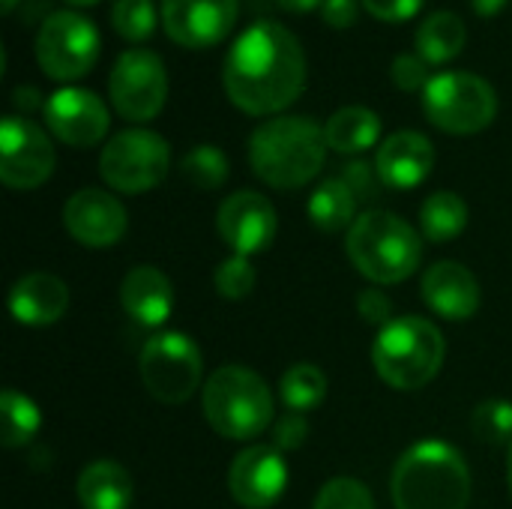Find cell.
<instances>
[{
	"label": "cell",
	"mask_w": 512,
	"mask_h": 509,
	"mask_svg": "<svg viewBox=\"0 0 512 509\" xmlns=\"http://www.w3.org/2000/svg\"><path fill=\"white\" fill-rule=\"evenodd\" d=\"M312 509H375V498L360 480L336 477L321 486Z\"/></svg>",
	"instance_id": "4dcf8cb0"
},
{
	"label": "cell",
	"mask_w": 512,
	"mask_h": 509,
	"mask_svg": "<svg viewBox=\"0 0 512 509\" xmlns=\"http://www.w3.org/2000/svg\"><path fill=\"white\" fill-rule=\"evenodd\" d=\"M324 135L336 153H363L378 141L381 117L366 105H345L324 123Z\"/></svg>",
	"instance_id": "cb8c5ba5"
},
{
	"label": "cell",
	"mask_w": 512,
	"mask_h": 509,
	"mask_svg": "<svg viewBox=\"0 0 512 509\" xmlns=\"http://www.w3.org/2000/svg\"><path fill=\"white\" fill-rule=\"evenodd\" d=\"M423 300L447 321H468L480 309V282L459 261H438L423 273Z\"/></svg>",
	"instance_id": "d6986e66"
},
{
	"label": "cell",
	"mask_w": 512,
	"mask_h": 509,
	"mask_svg": "<svg viewBox=\"0 0 512 509\" xmlns=\"http://www.w3.org/2000/svg\"><path fill=\"white\" fill-rule=\"evenodd\" d=\"M228 486L240 507L270 509L288 486V465L276 447L255 444L234 459Z\"/></svg>",
	"instance_id": "2e32d148"
},
{
	"label": "cell",
	"mask_w": 512,
	"mask_h": 509,
	"mask_svg": "<svg viewBox=\"0 0 512 509\" xmlns=\"http://www.w3.org/2000/svg\"><path fill=\"white\" fill-rule=\"evenodd\" d=\"M204 417L222 438H258L273 420V393L267 381L252 369L222 366L207 378Z\"/></svg>",
	"instance_id": "8992f818"
},
{
	"label": "cell",
	"mask_w": 512,
	"mask_h": 509,
	"mask_svg": "<svg viewBox=\"0 0 512 509\" xmlns=\"http://www.w3.org/2000/svg\"><path fill=\"white\" fill-rule=\"evenodd\" d=\"M390 492L396 509H465L471 501V471L456 447L420 441L399 456Z\"/></svg>",
	"instance_id": "3957f363"
},
{
	"label": "cell",
	"mask_w": 512,
	"mask_h": 509,
	"mask_svg": "<svg viewBox=\"0 0 512 509\" xmlns=\"http://www.w3.org/2000/svg\"><path fill=\"white\" fill-rule=\"evenodd\" d=\"M255 279H258V273L252 267V261L243 258V255H231L228 261H222L216 267L213 285H216L219 297H225V300H243V297L252 294Z\"/></svg>",
	"instance_id": "d6a6232c"
},
{
	"label": "cell",
	"mask_w": 512,
	"mask_h": 509,
	"mask_svg": "<svg viewBox=\"0 0 512 509\" xmlns=\"http://www.w3.org/2000/svg\"><path fill=\"white\" fill-rule=\"evenodd\" d=\"M345 246L351 264L375 285H399L423 261V237L390 210L360 213Z\"/></svg>",
	"instance_id": "277c9868"
},
{
	"label": "cell",
	"mask_w": 512,
	"mask_h": 509,
	"mask_svg": "<svg viewBox=\"0 0 512 509\" xmlns=\"http://www.w3.org/2000/svg\"><path fill=\"white\" fill-rule=\"evenodd\" d=\"M423 111L441 132L474 135L495 120L498 93L474 72H441L423 90Z\"/></svg>",
	"instance_id": "52a82bcc"
},
{
	"label": "cell",
	"mask_w": 512,
	"mask_h": 509,
	"mask_svg": "<svg viewBox=\"0 0 512 509\" xmlns=\"http://www.w3.org/2000/svg\"><path fill=\"white\" fill-rule=\"evenodd\" d=\"M375 168L384 186L390 189H414L435 168V147L417 129H402L384 138L375 156Z\"/></svg>",
	"instance_id": "ac0fdd59"
},
{
	"label": "cell",
	"mask_w": 512,
	"mask_h": 509,
	"mask_svg": "<svg viewBox=\"0 0 512 509\" xmlns=\"http://www.w3.org/2000/svg\"><path fill=\"white\" fill-rule=\"evenodd\" d=\"M306 210L315 228H321L324 234H336L357 222V195L348 189L342 177H330L318 183Z\"/></svg>",
	"instance_id": "d4e9b609"
},
{
	"label": "cell",
	"mask_w": 512,
	"mask_h": 509,
	"mask_svg": "<svg viewBox=\"0 0 512 509\" xmlns=\"http://www.w3.org/2000/svg\"><path fill=\"white\" fill-rule=\"evenodd\" d=\"M342 180L348 183V189L357 195V201H375L378 198V189H381V177H378V168L363 162V159H354L342 168Z\"/></svg>",
	"instance_id": "e575fe53"
},
{
	"label": "cell",
	"mask_w": 512,
	"mask_h": 509,
	"mask_svg": "<svg viewBox=\"0 0 512 509\" xmlns=\"http://www.w3.org/2000/svg\"><path fill=\"white\" fill-rule=\"evenodd\" d=\"M447 345L441 330L426 318H396L381 327L372 363L384 384L393 390H420L426 387L444 363Z\"/></svg>",
	"instance_id": "5b68a950"
},
{
	"label": "cell",
	"mask_w": 512,
	"mask_h": 509,
	"mask_svg": "<svg viewBox=\"0 0 512 509\" xmlns=\"http://www.w3.org/2000/svg\"><path fill=\"white\" fill-rule=\"evenodd\" d=\"M144 390L162 405H183L201 387V351L183 333H156L138 357Z\"/></svg>",
	"instance_id": "30bf717a"
},
{
	"label": "cell",
	"mask_w": 512,
	"mask_h": 509,
	"mask_svg": "<svg viewBox=\"0 0 512 509\" xmlns=\"http://www.w3.org/2000/svg\"><path fill=\"white\" fill-rule=\"evenodd\" d=\"M66 3H72V6H93L96 0H66Z\"/></svg>",
	"instance_id": "ee69618b"
},
{
	"label": "cell",
	"mask_w": 512,
	"mask_h": 509,
	"mask_svg": "<svg viewBox=\"0 0 512 509\" xmlns=\"http://www.w3.org/2000/svg\"><path fill=\"white\" fill-rule=\"evenodd\" d=\"M216 225H219L222 240L234 249V255H243V258L264 252L273 243L276 228H279L273 204L252 189L228 195L216 213Z\"/></svg>",
	"instance_id": "9a60e30c"
},
{
	"label": "cell",
	"mask_w": 512,
	"mask_h": 509,
	"mask_svg": "<svg viewBox=\"0 0 512 509\" xmlns=\"http://www.w3.org/2000/svg\"><path fill=\"white\" fill-rule=\"evenodd\" d=\"M18 6V0H3V12H12Z\"/></svg>",
	"instance_id": "7bdbcfd3"
},
{
	"label": "cell",
	"mask_w": 512,
	"mask_h": 509,
	"mask_svg": "<svg viewBox=\"0 0 512 509\" xmlns=\"http://www.w3.org/2000/svg\"><path fill=\"white\" fill-rule=\"evenodd\" d=\"M468 225V204L456 192H435L420 207L423 237L432 243H447L459 237Z\"/></svg>",
	"instance_id": "484cf974"
},
{
	"label": "cell",
	"mask_w": 512,
	"mask_h": 509,
	"mask_svg": "<svg viewBox=\"0 0 512 509\" xmlns=\"http://www.w3.org/2000/svg\"><path fill=\"white\" fill-rule=\"evenodd\" d=\"M327 135L312 117L288 114L261 123L249 138V165L273 189H300L327 159Z\"/></svg>",
	"instance_id": "7a4b0ae2"
},
{
	"label": "cell",
	"mask_w": 512,
	"mask_h": 509,
	"mask_svg": "<svg viewBox=\"0 0 512 509\" xmlns=\"http://www.w3.org/2000/svg\"><path fill=\"white\" fill-rule=\"evenodd\" d=\"M357 312L366 324H375V327H387L393 318V303L384 291L378 288H366L360 297H357Z\"/></svg>",
	"instance_id": "8d00e7d4"
},
{
	"label": "cell",
	"mask_w": 512,
	"mask_h": 509,
	"mask_svg": "<svg viewBox=\"0 0 512 509\" xmlns=\"http://www.w3.org/2000/svg\"><path fill=\"white\" fill-rule=\"evenodd\" d=\"M507 477H510V492H512V447H510V465H507Z\"/></svg>",
	"instance_id": "f6af8a7d"
},
{
	"label": "cell",
	"mask_w": 512,
	"mask_h": 509,
	"mask_svg": "<svg viewBox=\"0 0 512 509\" xmlns=\"http://www.w3.org/2000/svg\"><path fill=\"white\" fill-rule=\"evenodd\" d=\"M45 123L54 138L69 147H93L105 138L111 114L105 102L84 87H63L45 99Z\"/></svg>",
	"instance_id": "5bb4252c"
},
{
	"label": "cell",
	"mask_w": 512,
	"mask_h": 509,
	"mask_svg": "<svg viewBox=\"0 0 512 509\" xmlns=\"http://www.w3.org/2000/svg\"><path fill=\"white\" fill-rule=\"evenodd\" d=\"M111 27L129 42L150 39L156 30L153 0H114L111 3Z\"/></svg>",
	"instance_id": "f546056e"
},
{
	"label": "cell",
	"mask_w": 512,
	"mask_h": 509,
	"mask_svg": "<svg viewBox=\"0 0 512 509\" xmlns=\"http://www.w3.org/2000/svg\"><path fill=\"white\" fill-rule=\"evenodd\" d=\"M120 303L132 321L144 327H159L174 309L171 279L159 267H132L120 285Z\"/></svg>",
	"instance_id": "44dd1931"
},
{
	"label": "cell",
	"mask_w": 512,
	"mask_h": 509,
	"mask_svg": "<svg viewBox=\"0 0 512 509\" xmlns=\"http://www.w3.org/2000/svg\"><path fill=\"white\" fill-rule=\"evenodd\" d=\"M474 435L486 444H507L512 441V402L489 399L474 411Z\"/></svg>",
	"instance_id": "1f68e13d"
},
{
	"label": "cell",
	"mask_w": 512,
	"mask_h": 509,
	"mask_svg": "<svg viewBox=\"0 0 512 509\" xmlns=\"http://www.w3.org/2000/svg\"><path fill=\"white\" fill-rule=\"evenodd\" d=\"M306 438H309V423H306V417L297 414V411H288V414L276 423V429H273V447H276L279 453L300 450V447L306 444Z\"/></svg>",
	"instance_id": "d590c367"
},
{
	"label": "cell",
	"mask_w": 512,
	"mask_h": 509,
	"mask_svg": "<svg viewBox=\"0 0 512 509\" xmlns=\"http://www.w3.org/2000/svg\"><path fill=\"white\" fill-rule=\"evenodd\" d=\"M180 171L186 177V183L210 192V189H219L228 174H231V165H228V156L213 147V144H198L195 150H189L180 162Z\"/></svg>",
	"instance_id": "f1b7e54d"
},
{
	"label": "cell",
	"mask_w": 512,
	"mask_h": 509,
	"mask_svg": "<svg viewBox=\"0 0 512 509\" xmlns=\"http://www.w3.org/2000/svg\"><path fill=\"white\" fill-rule=\"evenodd\" d=\"M54 171V144L42 126L9 114L0 123V180L9 189H36Z\"/></svg>",
	"instance_id": "7c38bea8"
},
{
	"label": "cell",
	"mask_w": 512,
	"mask_h": 509,
	"mask_svg": "<svg viewBox=\"0 0 512 509\" xmlns=\"http://www.w3.org/2000/svg\"><path fill=\"white\" fill-rule=\"evenodd\" d=\"M108 93L120 117L132 123L153 120L168 99V72L156 51L129 48L108 75Z\"/></svg>",
	"instance_id": "8fae6325"
},
{
	"label": "cell",
	"mask_w": 512,
	"mask_h": 509,
	"mask_svg": "<svg viewBox=\"0 0 512 509\" xmlns=\"http://www.w3.org/2000/svg\"><path fill=\"white\" fill-rule=\"evenodd\" d=\"M279 396L297 414L315 411L327 399V375L312 363H297L282 375Z\"/></svg>",
	"instance_id": "83f0119b"
},
{
	"label": "cell",
	"mask_w": 512,
	"mask_h": 509,
	"mask_svg": "<svg viewBox=\"0 0 512 509\" xmlns=\"http://www.w3.org/2000/svg\"><path fill=\"white\" fill-rule=\"evenodd\" d=\"M63 225L81 246L108 249L126 234V207L102 189H81L63 204Z\"/></svg>",
	"instance_id": "e0dca14e"
},
{
	"label": "cell",
	"mask_w": 512,
	"mask_h": 509,
	"mask_svg": "<svg viewBox=\"0 0 512 509\" xmlns=\"http://www.w3.org/2000/svg\"><path fill=\"white\" fill-rule=\"evenodd\" d=\"M357 0H324L321 3V15L330 27H351L357 21Z\"/></svg>",
	"instance_id": "f35d334b"
},
{
	"label": "cell",
	"mask_w": 512,
	"mask_h": 509,
	"mask_svg": "<svg viewBox=\"0 0 512 509\" xmlns=\"http://www.w3.org/2000/svg\"><path fill=\"white\" fill-rule=\"evenodd\" d=\"M507 3H510V0H471L474 12H477L480 18H495Z\"/></svg>",
	"instance_id": "60d3db41"
},
{
	"label": "cell",
	"mask_w": 512,
	"mask_h": 509,
	"mask_svg": "<svg viewBox=\"0 0 512 509\" xmlns=\"http://www.w3.org/2000/svg\"><path fill=\"white\" fill-rule=\"evenodd\" d=\"M240 0H162L159 15L168 39L183 48L222 42L237 24Z\"/></svg>",
	"instance_id": "4fadbf2b"
},
{
	"label": "cell",
	"mask_w": 512,
	"mask_h": 509,
	"mask_svg": "<svg viewBox=\"0 0 512 509\" xmlns=\"http://www.w3.org/2000/svg\"><path fill=\"white\" fill-rule=\"evenodd\" d=\"M168 168H171V147L153 129H123L102 147L99 156L102 180L126 195H138L159 186Z\"/></svg>",
	"instance_id": "9c48e42d"
},
{
	"label": "cell",
	"mask_w": 512,
	"mask_h": 509,
	"mask_svg": "<svg viewBox=\"0 0 512 509\" xmlns=\"http://www.w3.org/2000/svg\"><path fill=\"white\" fill-rule=\"evenodd\" d=\"M69 309V288L54 273H30L9 291V312L24 327H48Z\"/></svg>",
	"instance_id": "ffe728a7"
},
{
	"label": "cell",
	"mask_w": 512,
	"mask_h": 509,
	"mask_svg": "<svg viewBox=\"0 0 512 509\" xmlns=\"http://www.w3.org/2000/svg\"><path fill=\"white\" fill-rule=\"evenodd\" d=\"M465 39H468V27H465V21H462L456 12H450V9H438V12L426 15V18L420 21V27H417V36H414L417 54H420L426 63H432V66L447 63V60H453L456 54H462Z\"/></svg>",
	"instance_id": "603a6c76"
},
{
	"label": "cell",
	"mask_w": 512,
	"mask_h": 509,
	"mask_svg": "<svg viewBox=\"0 0 512 509\" xmlns=\"http://www.w3.org/2000/svg\"><path fill=\"white\" fill-rule=\"evenodd\" d=\"M99 51V27L75 9H57L45 15L36 30L39 69L54 81H75L87 75L99 60Z\"/></svg>",
	"instance_id": "ba28073f"
},
{
	"label": "cell",
	"mask_w": 512,
	"mask_h": 509,
	"mask_svg": "<svg viewBox=\"0 0 512 509\" xmlns=\"http://www.w3.org/2000/svg\"><path fill=\"white\" fill-rule=\"evenodd\" d=\"M132 498V477L117 462H93L78 477V501L84 509H129Z\"/></svg>",
	"instance_id": "7402d4cb"
},
{
	"label": "cell",
	"mask_w": 512,
	"mask_h": 509,
	"mask_svg": "<svg viewBox=\"0 0 512 509\" xmlns=\"http://www.w3.org/2000/svg\"><path fill=\"white\" fill-rule=\"evenodd\" d=\"M426 0H363V9L378 21H408L423 9Z\"/></svg>",
	"instance_id": "74e56055"
},
{
	"label": "cell",
	"mask_w": 512,
	"mask_h": 509,
	"mask_svg": "<svg viewBox=\"0 0 512 509\" xmlns=\"http://www.w3.org/2000/svg\"><path fill=\"white\" fill-rule=\"evenodd\" d=\"M39 426H42L39 408L27 396H21L15 390H3V396H0V444L9 450L24 447L33 441Z\"/></svg>",
	"instance_id": "4316f807"
},
{
	"label": "cell",
	"mask_w": 512,
	"mask_h": 509,
	"mask_svg": "<svg viewBox=\"0 0 512 509\" xmlns=\"http://www.w3.org/2000/svg\"><path fill=\"white\" fill-rule=\"evenodd\" d=\"M306 51L279 21H255L225 54L222 84L228 99L252 114H279L300 99L306 87Z\"/></svg>",
	"instance_id": "6da1fadb"
},
{
	"label": "cell",
	"mask_w": 512,
	"mask_h": 509,
	"mask_svg": "<svg viewBox=\"0 0 512 509\" xmlns=\"http://www.w3.org/2000/svg\"><path fill=\"white\" fill-rule=\"evenodd\" d=\"M282 9L294 12V15H303V12H312L315 6H321L324 0H276Z\"/></svg>",
	"instance_id": "b9f144b4"
},
{
	"label": "cell",
	"mask_w": 512,
	"mask_h": 509,
	"mask_svg": "<svg viewBox=\"0 0 512 509\" xmlns=\"http://www.w3.org/2000/svg\"><path fill=\"white\" fill-rule=\"evenodd\" d=\"M390 75H393V84L399 90H408V93L411 90H426V84L432 81L429 78V63L420 54H408V51L393 60Z\"/></svg>",
	"instance_id": "836d02e7"
},
{
	"label": "cell",
	"mask_w": 512,
	"mask_h": 509,
	"mask_svg": "<svg viewBox=\"0 0 512 509\" xmlns=\"http://www.w3.org/2000/svg\"><path fill=\"white\" fill-rule=\"evenodd\" d=\"M12 105H15V111H21V114H30V111H36V108H45L42 93H39V87H33V84H21V87H15V93H12Z\"/></svg>",
	"instance_id": "ab89813d"
}]
</instances>
